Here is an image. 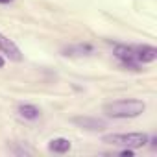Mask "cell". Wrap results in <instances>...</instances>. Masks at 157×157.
Listing matches in <instances>:
<instances>
[{
    "label": "cell",
    "instance_id": "obj_1",
    "mask_svg": "<svg viewBox=\"0 0 157 157\" xmlns=\"http://www.w3.org/2000/svg\"><path fill=\"white\" fill-rule=\"evenodd\" d=\"M146 109V104L137 98H124V100H113L104 104L102 111L109 118H135L140 117Z\"/></svg>",
    "mask_w": 157,
    "mask_h": 157
},
{
    "label": "cell",
    "instance_id": "obj_2",
    "mask_svg": "<svg viewBox=\"0 0 157 157\" xmlns=\"http://www.w3.org/2000/svg\"><path fill=\"white\" fill-rule=\"evenodd\" d=\"M102 142L111 144V146L137 150V148L146 146V142H150V137L146 133H140V131H135V133H111V135H104Z\"/></svg>",
    "mask_w": 157,
    "mask_h": 157
},
{
    "label": "cell",
    "instance_id": "obj_3",
    "mask_svg": "<svg viewBox=\"0 0 157 157\" xmlns=\"http://www.w3.org/2000/svg\"><path fill=\"white\" fill-rule=\"evenodd\" d=\"M113 56L118 59V63L122 67H128L131 70H139V63L135 59V52H133V46H128V44H117L115 50H113Z\"/></svg>",
    "mask_w": 157,
    "mask_h": 157
},
{
    "label": "cell",
    "instance_id": "obj_4",
    "mask_svg": "<svg viewBox=\"0 0 157 157\" xmlns=\"http://www.w3.org/2000/svg\"><path fill=\"white\" fill-rule=\"evenodd\" d=\"M0 54H4L6 57H10L11 61H22V52L21 48L4 33H0Z\"/></svg>",
    "mask_w": 157,
    "mask_h": 157
},
{
    "label": "cell",
    "instance_id": "obj_5",
    "mask_svg": "<svg viewBox=\"0 0 157 157\" xmlns=\"http://www.w3.org/2000/svg\"><path fill=\"white\" fill-rule=\"evenodd\" d=\"M70 122L76 124L78 128H83V129H89V131H100L107 126L105 120L96 118V117H74V118H70Z\"/></svg>",
    "mask_w": 157,
    "mask_h": 157
},
{
    "label": "cell",
    "instance_id": "obj_6",
    "mask_svg": "<svg viewBox=\"0 0 157 157\" xmlns=\"http://www.w3.org/2000/svg\"><path fill=\"white\" fill-rule=\"evenodd\" d=\"M133 52H135V59L139 65H146V63H153L157 59V48L151 46V44H139V46H133Z\"/></svg>",
    "mask_w": 157,
    "mask_h": 157
},
{
    "label": "cell",
    "instance_id": "obj_7",
    "mask_svg": "<svg viewBox=\"0 0 157 157\" xmlns=\"http://www.w3.org/2000/svg\"><path fill=\"white\" fill-rule=\"evenodd\" d=\"M17 113H19V117L24 118V120H35V118H39V115H41L39 107L33 105V104H21L19 109H17Z\"/></svg>",
    "mask_w": 157,
    "mask_h": 157
},
{
    "label": "cell",
    "instance_id": "obj_8",
    "mask_svg": "<svg viewBox=\"0 0 157 157\" xmlns=\"http://www.w3.org/2000/svg\"><path fill=\"white\" fill-rule=\"evenodd\" d=\"M70 148H72V144H70V140L65 139V137H57V139H52V140L48 142V150L54 151V153H67Z\"/></svg>",
    "mask_w": 157,
    "mask_h": 157
},
{
    "label": "cell",
    "instance_id": "obj_9",
    "mask_svg": "<svg viewBox=\"0 0 157 157\" xmlns=\"http://www.w3.org/2000/svg\"><path fill=\"white\" fill-rule=\"evenodd\" d=\"M91 52H93L91 44H74V46H68L63 50L65 56H89Z\"/></svg>",
    "mask_w": 157,
    "mask_h": 157
},
{
    "label": "cell",
    "instance_id": "obj_10",
    "mask_svg": "<svg viewBox=\"0 0 157 157\" xmlns=\"http://www.w3.org/2000/svg\"><path fill=\"white\" fill-rule=\"evenodd\" d=\"M6 65V61H4V57H2V54H0V68H2Z\"/></svg>",
    "mask_w": 157,
    "mask_h": 157
},
{
    "label": "cell",
    "instance_id": "obj_11",
    "mask_svg": "<svg viewBox=\"0 0 157 157\" xmlns=\"http://www.w3.org/2000/svg\"><path fill=\"white\" fill-rule=\"evenodd\" d=\"M10 2H13V0H0V4H10Z\"/></svg>",
    "mask_w": 157,
    "mask_h": 157
}]
</instances>
